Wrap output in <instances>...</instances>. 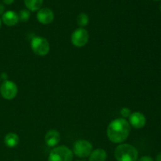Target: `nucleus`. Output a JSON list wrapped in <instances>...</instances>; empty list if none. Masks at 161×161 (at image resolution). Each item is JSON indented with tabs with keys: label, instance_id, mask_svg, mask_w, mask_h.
Returning <instances> with one entry per match:
<instances>
[{
	"label": "nucleus",
	"instance_id": "14",
	"mask_svg": "<svg viewBox=\"0 0 161 161\" xmlns=\"http://www.w3.org/2000/svg\"><path fill=\"white\" fill-rule=\"evenodd\" d=\"M25 5L29 10L36 11L41 9L43 0H24Z\"/></svg>",
	"mask_w": 161,
	"mask_h": 161
},
{
	"label": "nucleus",
	"instance_id": "6",
	"mask_svg": "<svg viewBox=\"0 0 161 161\" xmlns=\"http://www.w3.org/2000/svg\"><path fill=\"white\" fill-rule=\"evenodd\" d=\"M18 88L15 83L9 80H5L0 86V93L3 98L6 100L14 99L17 96Z\"/></svg>",
	"mask_w": 161,
	"mask_h": 161
},
{
	"label": "nucleus",
	"instance_id": "23",
	"mask_svg": "<svg viewBox=\"0 0 161 161\" xmlns=\"http://www.w3.org/2000/svg\"><path fill=\"white\" fill-rule=\"evenodd\" d=\"M1 24H2V21H1V19H0V27H1Z\"/></svg>",
	"mask_w": 161,
	"mask_h": 161
},
{
	"label": "nucleus",
	"instance_id": "15",
	"mask_svg": "<svg viewBox=\"0 0 161 161\" xmlns=\"http://www.w3.org/2000/svg\"><path fill=\"white\" fill-rule=\"evenodd\" d=\"M89 23V17L87 14H84V13H81L79 14L77 17V24L80 27H85L88 25Z\"/></svg>",
	"mask_w": 161,
	"mask_h": 161
},
{
	"label": "nucleus",
	"instance_id": "18",
	"mask_svg": "<svg viewBox=\"0 0 161 161\" xmlns=\"http://www.w3.org/2000/svg\"><path fill=\"white\" fill-rule=\"evenodd\" d=\"M138 161H154L153 159L149 156H144V157H141Z\"/></svg>",
	"mask_w": 161,
	"mask_h": 161
},
{
	"label": "nucleus",
	"instance_id": "9",
	"mask_svg": "<svg viewBox=\"0 0 161 161\" xmlns=\"http://www.w3.org/2000/svg\"><path fill=\"white\" fill-rule=\"evenodd\" d=\"M129 122L133 127L136 129L142 128L146 124V116L140 112H135L129 116Z\"/></svg>",
	"mask_w": 161,
	"mask_h": 161
},
{
	"label": "nucleus",
	"instance_id": "21",
	"mask_svg": "<svg viewBox=\"0 0 161 161\" xmlns=\"http://www.w3.org/2000/svg\"><path fill=\"white\" fill-rule=\"evenodd\" d=\"M7 74L6 73H4V72H3V73H2L1 74V78L2 79H3V80H4V81L5 80H7Z\"/></svg>",
	"mask_w": 161,
	"mask_h": 161
},
{
	"label": "nucleus",
	"instance_id": "11",
	"mask_svg": "<svg viewBox=\"0 0 161 161\" xmlns=\"http://www.w3.org/2000/svg\"><path fill=\"white\" fill-rule=\"evenodd\" d=\"M3 21L7 26H14L19 21L18 15L14 11H6L3 14Z\"/></svg>",
	"mask_w": 161,
	"mask_h": 161
},
{
	"label": "nucleus",
	"instance_id": "10",
	"mask_svg": "<svg viewBox=\"0 0 161 161\" xmlns=\"http://www.w3.org/2000/svg\"><path fill=\"white\" fill-rule=\"evenodd\" d=\"M61 141V135L57 130H48L45 135L46 144L50 147H53L57 146Z\"/></svg>",
	"mask_w": 161,
	"mask_h": 161
},
{
	"label": "nucleus",
	"instance_id": "7",
	"mask_svg": "<svg viewBox=\"0 0 161 161\" xmlns=\"http://www.w3.org/2000/svg\"><path fill=\"white\" fill-rule=\"evenodd\" d=\"M72 43L76 47H84L89 40V34L87 31L83 28H77L74 31L71 37Z\"/></svg>",
	"mask_w": 161,
	"mask_h": 161
},
{
	"label": "nucleus",
	"instance_id": "24",
	"mask_svg": "<svg viewBox=\"0 0 161 161\" xmlns=\"http://www.w3.org/2000/svg\"><path fill=\"white\" fill-rule=\"evenodd\" d=\"M160 11H161V4H160Z\"/></svg>",
	"mask_w": 161,
	"mask_h": 161
},
{
	"label": "nucleus",
	"instance_id": "16",
	"mask_svg": "<svg viewBox=\"0 0 161 161\" xmlns=\"http://www.w3.org/2000/svg\"><path fill=\"white\" fill-rule=\"evenodd\" d=\"M17 15H18V19L20 21L26 22L28 21L30 17V12L28 9H22Z\"/></svg>",
	"mask_w": 161,
	"mask_h": 161
},
{
	"label": "nucleus",
	"instance_id": "17",
	"mask_svg": "<svg viewBox=\"0 0 161 161\" xmlns=\"http://www.w3.org/2000/svg\"><path fill=\"white\" fill-rule=\"evenodd\" d=\"M131 111L128 108H123L120 110V115L124 118H129V116L131 114Z\"/></svg>",
	"mask_w": 161,
	"mask_h": 161
},
{
	"label": "nucleus",
	"instance_id": "20",
	"mask_svg": "<svg viewBox=\"0 0 161 161\" xmlns=\"http://www.w3.org/2000/svg\"><path fill=\"white\" fill-rule=\"evenodd\" d=\"M14 0H3V3H4L5 4H6V5L12 4V3H14Z\"/></svg>",
	"mask_w": 161,
	"mask_h": 161
},
{
	"label": "nucleus",
	"instance_id": "25",
	"mask_svg": "<svg viewBox=\"0 0 161 161\" xmlns=\"http://www.w3.org/2000/svg\"><path fill=\"white\" fill-rule=\"evenodd\" d=\"M15 161H17V160H15Z\"/></svg>",
	"mask_w": 161,
	"mask_h": 161
},
{
	"label": "nucleus",
	"instance_id": "1",
	"mask_svg": "<svg viewBox=\"0 0 161 161\" xmlns=\"http://www.w3.org/2000/svg\"><path fill=\"white\" fill-rule=\"evenodd\" d=\"M130 132V125L124 118L112 121L107 128V136L113 143H121L125 141Z\"/></svg>",
	"mask_w": 161,
	"mask_h": 161
},
{
	"label": "nucleus",
	"instance_id": "13",
	"mask_svg": "<svg viewBox=\"0 0 161 161\" xmlns=\"http://www.w3.org/2000/svg\"><path fill=\"white\" fill-rule=\"evenodd\" d=\"M4 142L6 146L9 148H14L17 146L19 143V137L15 133H9L5 136Z\"/></svg>",
	"mask_w": 161,
	"mask_h": 161
},
{
	"label": "nucleus",
	"instance_id": "22",
	"mask_svg": "<svg viewBox=\"0 0 161 161\" xmlns=\"http://www.w3.org/2000/svg\"><path fill=\"white\" fill-rule=\"evenodd\" d=\"M156 161H161V153L157 154V157H156Z\"/></svg>",
	"mask_w": 161,
	"mask_h": 161
},
{
	"label": "nucleus",
	"instance_id": "8",
	"mask_svg": "<svg viewBox=\"0 0 161 161\" xmlns=\"http://www.w3.org/2000/svg\"><path fill=\"white\" fill-rule=\"evenodd\" d=\"M36 17L39 23L42 25H49L54 19V14L53 11L49 8H42L38 11Z\"/></svg>",
	"mask_w": 161,
	"mask_h": 161
},
{
	"label": "nucleus",
	"instance_id": "4",
	"mask_svg": "<svg viewBox=\"0 0 161 161\" xmlns=\"http://www.w3.org/2000/svg\"><path fill=\"white\" fill-rule=\"evenodd\" d=\"M31 47L33 52L39 56H46L50 51V43L41 36H36L31 39Z\"/></svg>",
	"mask_w": 161,
	"mask_h": 161
},
{
	"label": "nucleus",
	"instance_id": "3",
	"mask_svg": "<svg viewBox=\"0 0 161 161\" xmlns=\"http://www.w3.org/2000/svg\"><path fill=\"white\" fill-rule=\"evenodd\" d=\"M73 153L69 148L64 146L54 148L48 157V161H72Z\"/></svg>",
	"mask_w": 161,
	"mask_h": 161
},
{
	"label": "nucleus",
	"instance_id": "2",
	"mask_svg": "<svg viewBox=\"0 0 161 161\" xmlns=\"http://www.w3.org/2000/svg\"><path fill=\"white\" fill-rule=\"evenodd\" d=\"M138 152L130 144H121L116 148L115 157L117 161H137Z\"/></svg>",
	"mask_w": 161,
	"mask_h": 161
},
{
	"label": "nucleus",
	"instance_id": "5",
	"mask_svg": "<svg viewBox=\"0 0 161 161\" xmlns=\"http://www.w3.org/2000/svg\"><path fill=\"white\" fill-rule=\"evenodd\" d=\"M93 149V146L90 142L86 140H77L73 145V152L78 157H89Z\"/></svg>",
	"mask_w": 161,
	"mask_h": 161
},
{
	"label": "nucleus",
	"instance_id": "19",
	"mask_svg": "<svg viewBox=\"0 0 161 161\" xmlns=\"http://www.w3.org/2000/svg\"><path fill=\"white\" fill-rule=\"evenodd\" d=\"M4 10H5V6H3L2 3H0V15L4 14Z\"/></svg>",
	"mask_w": 161,
	"mask_h": 161
},
{
	"label": "nucleus",
	"instance_id": "12",
	"mask_svg": "<svg viewBox=\"0 0 161 161\" xmlns=\"http://www.w3.org/2000/svg\"><path fill=\"white\" fill-rule=\"evenodd\" d=\"M106 158V152L103 149H97L90 154L89 161H105Z\"/></svg>",
	"mask_w": 161,
	"mask_h": 161
}]
</instances>
